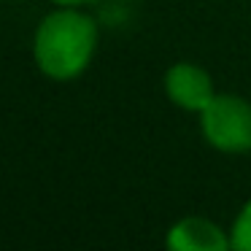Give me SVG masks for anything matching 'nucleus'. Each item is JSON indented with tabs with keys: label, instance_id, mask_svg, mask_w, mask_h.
Returning a JSON list of instances; mask_svg holds the SVG:
<instances>
[{
	"label": "nucleus",
	"instance_id": "3",
	"mask_svg": "<svg viewBox=\"0 0 251 251\" xmlns=\"http://www.w3.org/2000/svg\"><path fill=\"white\" fill-rule=\"evenodd\" d=\"M165 95L176 108L200 114L216 98V89H213V78L205 68L195 65V62H176L165 73Z\"/></svg>",
	"mask_w": 251,
	"mask_h": 251
},
{
	"label": "nucleus",
	"instance_id": "5",
	"mask_svg": "<svg viewBox=\"0 0 251 251\" xmlns=\"http://www.w3.org/2000/svg\"><path fill=\"white\" fill-rule=\"evenodd\" d=\"M229 243L235 251H251V200L240 208L229 229Z\"/></svg>",
	"mask_w": 251,
	"mask_h": 251
},
{
	"label": "nucleus",
	"instance_id": "4",
	"mask_svg": "<svg viewBox=\"0 0 251 251\" xmlns=\"http://www.w3.org/2000/svg\"><path fill=\"white\" fill-rule=\"evenodd\" d=\"M165 246L170 251H227L232 249L229 235L216 222L202 216H186L168 229Z\"/></svg>",
	"mask_w": 251,
	"mask_h": 251
},
{
	"label": "nucleus",
	"instance_id": "2",
	"mask_svg": "<svg viewBox=\"0 0 251 251\" xmlns=\"http://www.w3.org/2000/svg\"><path fill=\"white\" fill-rule=\"evenodd\" d=\"M200 132L222 154L251 151V103L240 95H216L200 111Z\"/></svg>",
	"mask_w": 251,
	"mask_h": 251
},
{
	"label": "nucleus",
	"instance_id": "1",
	"mask_svg": "<svg viewBox=\"0 0 251 251\" xmlns=\"http://www.w3.org/2000/svg\"><path fill=\"white\" fill-rule=\"evenodd\" d=\"M98 49V25L78 8L60 6L38 22L33 57L38 71L51 81H73L89 68Z\"/></svg>",
	"mask_w": 251,
	"mask_h": 251
},
{
	"label": "nucleus",
	"instance_id": "6",
	"mask_svg": "<svg viewBox=\"0 0 251 251\" xmlns=\"http://www.w3.org/2000/svg\"><path fill=\"white\" fill-rule=\"evenodd\" d=\"M51 3H57V6H68V8H78V6L92 3V0H51Z\"/></svg>",
	"mask_w": 251,
	"mask_h": 251
}]
</instances>
